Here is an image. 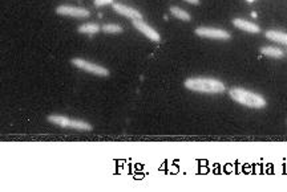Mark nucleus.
<instances>
[{
	"mask_svg": "<svg viewBox=\"0 0 287 192\" xmlns=\"http://www.w3.org/2000/svg\"><path fill=\"white\" fill-rule=\"evenodd\" d=\"M70 129H75V130H81V132H92L93 127L91 123L85 121H81V119H72L70 121Z\"/></svg>",
	"mask_w": 287,
	"mask_h": 192,
	"instance_id": "2eb2a0df",
	"label": "nucleus"
},
{
	"mask_svg": "<svg viewBox=\"0 0 287 192\" xmlns=\"http://www.w3.org/2000/svg\"><path fill=\"white\" fill-rule=\"evenodd\" d=\"M259 53L266 57L275 58V60H282V58L286 57V52L283 49L274 47V45H265V47H261L259 48Z\"/></svg>",
	"mask_w": 287,
	"mask_h": 192,
	"instance_id": "1a4fd4ad",
	"label": "nucleus"
},
{
	"mask_svg": "<svg viewBox=\"0 0 287 192\" xmlns=\"http://www.w3.org/2000/svg\"><path fill=\"white\" fill-rule=\"evenodd\" d=\"M195 36L209 40H220V41H229L231 40V33L226 29L214 28V27H197L194 29Z\"/></svg>",
	"mask_w": 287,
	"mask_h": 192,
	"instance_id": "20e7f679",
	"label": "nucleus"
},
{
	"mask_svg": "<svg viewBox=\"0 0 287 192\" xmlns=\"http://www.w3.org/2000/svg\"><path fill=\"white\" fill-rule=\"evenodd\" d=\"M77 32L81 35H97L101 32V26L97 23H84L77 27Z\"/></svg>",
	"mask_w": 287,
	"mask_h": 192,
	"instance_id": "f8f14e48",
	"label": "nucleus"
},
{
	"mask_svg": "<svg viewBox=\"0 0 287 192\" xmlns=\"http://www.w3.org/2000/svg\"><path fill=\"white\" fill-rule=\"evenodd\" d=\"M115 3V0H95L96 7H104V6H112Z\"/></svg>",
	"mask_w": 287,
	"mask_h": 192,
	"instance_id": "dca6fc26",
	"label": "nucleus"
},
{
	"mask_svg": "<svg viewBox=\"0 0 287 192\" xmlns=\"http://www.w3.org/2000/svg\"><path fill=\"white\" fill-rule=\"evenodd\" d=\"M47 121L49 122V123H52V125L70 129V121H72V118H69V117H67V115L51 114L47 117Z\"/></svg>",
	"mask_w": 287,
	"mask_h": 192,
	"instance_id": "9b49d317",
	"label": "nucleus"
},
{
	"mask_svg": "<svg viewBox=\"0 0 287 192\" xmlns=\"http://www.w3.org/2000/svg\"><path fill=\"white\" fill-rule=\"evenodd\" d=\"M246 2H247L249 4H253V3H257L258 0H246Z\"/></svg>",
	"mask_w": 287,
	"mask_h": 192,
	"instance_id": "a211bd4d",
	"label": "nucleus"
},
{
	"mask_svg": "<svg viewBox=\"0 0 287 192\" xmlns=\"http://www.w3.org/2000/svg\"><path fill=\"white\" fill-rule=\"evenodd\" d=\"M70 64L74 65L75 68L80 69V71H84L86 73L93 74V76L97 77H109L111 76V71L108 68L102 67L100 64H96V62H92V61L84 60V58L80 57H74L70 60Z\"/></svg>",
	"mask_w": 287,
	"mask_h": 192,
	"instance_id": "7ed1b4c3",
	"label": "nucleus"
},
{
	"mask_svg": "<svg viewBox=\"0 0 287 192\" xmlns=\"http://www.w3.org/2000/svg\"><path fill=\"white\" fill-rule=\"evenodd\" d=\"M132 24H133V27L137 29L138 32L142 33L152 42H161V35H159V32H157L153 27H150L144 20H133Z\"/></svg>",
	"mask_w": 287,
	"mask_h": 192,
	"instance_id": "423d86ee",
	"label": "nucleus"
},
{
	"mask_svg": "<svg viewBox=\"0 0 287 192\" xmlns=\"http://www.w3.org/2000/svg\"><path fill=\"white\" fill-rule=\"evenodd\" d=\"M55 12L60 15V16H67V17H75V19H88L91 17V11L83 8V7H75V6H68V4H61V6L56 7Z\"/></svg>",
	"mask_w": 287,
	"mask_h": 192,
	"instance_id": "39448f33",
	"label": "nucleus"
},
{
	"mask_svg": "<svg viewBox=\"0 0 287 192\" xmlns=\"http://www.w3.org/2000/svg\"><path fill=\"white\" fill-rule=\"evenodd\" d=\"M184 87L201 94H222L226 92L225 82L213 77H189L184 81Z\"/></svg>",
	"mask_w": 287,
	"mask_h": 192,
	"instance_id": "f257e3e1",
	"label": "nucleus"
},
{
	"mask_svg": "<svg viewBox=\"0 0 287 192\" xmlns=\"http://www.w3.org/2000/svg\"><path fill=\"white\" fill-rule=\"evenodd\" d=\"M169 12L173 17H175L177 20H181V22L189 23L191 22V15L186 10L181 8L178 6H172L169 8Z\"/></svg>",
	"mask_w": 287,
	"mask_h": 192,
	"instance_id": "ddd939ff",
	"label": "nucleus"
},
{
	"mask_svg": "<svg viewBox=\"0 0 287 192\" xmlns=\"http://www.w3.org/2000/svg\"><path fill=\"white\" fill-rule=\"evenodd\" d=\"M265 37L273 42H278L281 45H287V32L278 31V29H267L263 32Z\"/></svg>",
	"mask_w": 287,
	"mask_h": 192,
	"instance_id": "9d476101",
	"label": "nucleus"
},
{
	"mask_svg": "<svg viewBox=\"0 0 287 192\" xmlns=\"http://www.w3.org/2000/svg\"><path fill=\"white\" fill-rule=\"evenodd\" d=\"M230 98L233 99L234 102L239 105L250 108V109L262 110L267 108V99L259 93H255L253 90L245 89L241 87H233L229 89Z\"/></svg>",
	"mask_w": 287,
	"mask_h": 192,
	"instance_id": "f03ea898",
	"label": "nucleus"
},
{
	"mask_svg": "<svg viewBox=\"0 0 287 192\" xmlns=\"http://www.w3.org/2000/svg\"><path fill=\"white\" fill-rule=\"evenodd\" d=\"M184 2L191 4V6H200V3H201V0H184Z\"/></svg>",
	"mask_w": 287,
	"mask_h": 192,
	"instance_id": "f3484780",
	"label": "nucleus"
},
{
	"mask_svg": "<svg viewBox=\"0 0 287 192\" xmlns=\"http://www.w3.org/2000/svg\"><path fill=\"white\" fill-rule=\"evenodd\" d=\"M231 23H233V26L236 27L237 29L242 31V32L252 33V35H258V33L262 32V28L257 23L242 19V17H234V19L231 20Z\"/></svg>",
	"mask_w": 287,
	"mask_h": 192,
	"instance_id": "6e6552de",
	"label": "nucleus"
},
{
	"mask_svg": "<svg viewBox=\"0 0 287 192\" xmlns=\"http://www.w3.org/2000/svg\"><path fill=\"white\" fill-rule=\"evenodd\" d=\"M112 8L115 11L116 13L118 15H121V16L128 17V19H131L132 22L133 20H144V15L141 13V11H138L137 8H133V7H129L127 4H122V3H113L112 4Z\"/></svg>",
	"mask_w": 287,
	"mask_h": 192,
	"instance_id": "0eeeda50",
	"label": "nucleus"
},
{
	"mask_svg": "<svg viewBox=\"0 0 287 192\" xmlns=\"http://www.w3.org/2000/svg\"><path fill=\"white\" fill-rule=\"evenodd\" d=\"M101 32L108 33V35H121L124 32V28H122L120 24H115V23H105L101 26Z\"/></svg>",
	"mask_w": 287,
	"mask_h": 192,
	"instance_id": "4468645a",
	"label": "nucleus"
}]
</instances>
